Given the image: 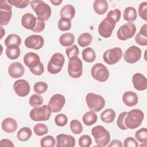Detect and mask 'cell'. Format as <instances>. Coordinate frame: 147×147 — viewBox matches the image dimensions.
Masks as SVG:
<instances>
[{
  "label": "cell",
  "mask_w": 147,
  "mask_h": 147,
  "mask_svg": "<svg viewBox=\"0 0 147 147\" xmlns=\"http://www.w3.org/2000/svg\"><path fill=\"white\" fill-rule=\"evenodd\" d=\"M122 101L126 106L133 107L138 103V97L133 91H126L123 94Z\"/></svg>",
  "instance_id": "7402d4cb"
},
{
  "label": "cell",
  "mask_w": 147,
  "mask_h": 147,
  "mask_svg": "<svg viewBox=\"0 0 147 147\" xmlns=\"http://www.w3.org/2000/svg\"><path fill=\"white\" fill-rule=\"evenodd\" d=\"M0 146L1 147H3V146L14 147V146L12 141L10 140H8V139H2L0 141Z\"/></svg>",
  "instance_id": "db71d44e"
},
{
  "label": "cell",
  "mask_w": 147,
  "mask_h": 147,
  "mask_svg": "<svg viewBox=\"0 0 147 147\" xmlns=\"http://www.w3.org/2000/svg\"><path fill=\"white\" fill-rule=\"evenodd\" d=\"M70 129L74 134H79L82 132L83 126L79 121L74 119L70 122Z\"/></svg>",
  "instance_id": "74e56055"
},
{
  "label": "cell",
  "mask_w": 147,
  "mask_h": 147,
  "mask_svg": "<svg viewBox=\"0 0 147 147\" xmlns=\"http://www.w3.org/2000/svg\"><path fill=\"white\" fill-rule=\"evenodd\" d=\"M58 28L61 31H67L71 28V21L65 18H60L58 21Z\"/></svg>",
  "instance_id": "f35d334b"
},
{
  "label": "cell",
  "mask_w": 147,
  "mask_h": 147,
  "mask_svg": "<svg viewBox=\"0 0 147 147\" xmlns=\"http://www.w3.org/2000/svg\"><path fill=\"white\" fill-rule=\"evenodd\" d=\"M24 62L29 69H32L38 67L41 63L39 56L34 52H28L24 56Z\"/></svg>",
  "instance_id": "e0dca14e"
},
{
  "label": "cell",
  "mask_w": 147,
  "mask_h": 147,
  "mask_svg": "<svg viewBox=\"0 0 147 147\" xmlns=\"http://www.w3.org/2000/svg\"><path fill=\"white\" fill-rule=\"evenodd\" d=\"M65 53L68 58L71 59L74 57H77L79 55V50L76 45H72L66 48Z\"/></svg>",
  "instance_id": "b9f144b4"
},
{
  "label": "cell",
  "mask_w": 147,
  "mask_h": 147,
  "mask_svg": "<svg viewBox=\"0 0 147 147\" xmlns=\"http://www.w3.org/2000/svg\"><path fill=\"white\" fill-rule=\"evenodd\" d=\"M30 71L33 74V75H37V76H39V75H41L43 74L44 71V65L42 63H41L40 64V65L37 67L36 68H33V69H29Z\"/></svg>",
  "instance_id": "f5cc1de1"
},
{
  "label": "cell",
  "mask_w": 147,
  "mask_h": 147,
  "mask_svg": "<svg viewBox=\"0 0 147 147\" xmlns=\"http://www.w3.org/2000/svg\"><path fill=\"white\" fill-rule=\"evenodd\" d=\"M1 39H2V37H3V35L5 34V30L3 29V27H2V26H1Z\"/></svg>",
  "instance_id": "6f0895ef"
},
{
  "label": "cell",
  "mask_w": 147,
  "mask_h": 147,
  "mask_svg": "<svg viewBox=\"0 0 147 147\" xmlns=\"http://www.w3.org/2000/svg\"><path fill=\"white\" fill-rule=\"evenodd\" d=\"M50 2L55 6H58L59 5L60 3H61L63 2V1H60V0H51Z\"/></svg>",
  "instance_id": "9f6ffc18"
},
{
  "label": "cell",
  "mask_w": 147,
  "mask_h": 147,
  "mask_svg": "<svg viewBox=\"0 0 147 147\" xmlns=\"http://www.w3.org/2000/svg\"><path fill=\"white\" fill-rule=\"evenodd\" d=\"M116 22L110 17L105 18L98 26V33L99 35L105 38H109L115 26Z\"/></svg>",
  "instance_id": "52a82bcc"
},
{
  "label": "cell",
  "mask_w": 147,
  "mask_h": 147,
  "mask_svg": "<svg viewBox=\"0 0 147 147\" xmlns=\"http://www.w3.org/2000/svg\"><path fill=\"white\" fill-rule=\"evenodd\" d=\"M127 111H124L120 113L119 115H118V117L117 121V124L118 127L122 130H125L127 129V128L125 125V118L127 114Z\"/></svg>",
  "instance_id": "c3c4849f"
},
{
  "label": "cell",
  "mask_w": 147,
  "mask_h": 147,
  "mask_svg": "<svg viewBox=\"0 0 147 147\" xmlns=\"http://www.w3.org/2000/svg\"><path fill=\"white\" fill-rule=\"evenodd\" d=\"M75 42V36L71 33H64L59 37V42L63 47H70Z\"/></svg>",
  "instance_id": "83f0119b"
},
{
  "label": "cell",
  "mask_w": 147,
  "mask_h": 147,
  "mask_svg": "<svg viewBox=\"0 0 147 147\" xmlns=\"http://www.w3.org/2000/svg\"><path fill=\"white\" fill-rule=\"evenodd\" d=\"M139 16L145 21H147V2H142L138 6Z\"/></svg>",
  "instance_id": "bcb514c9"
},
{
  "label": "cell",
  "mask_w": 147,
  "mask_h": 147,
  "mask_svg": "<svg viewBox=\"0 0 147 147\" xmlns=\"http://www.w3.org/2000/svg\"><path fill=\"white\" fill-rule=\"evenodd\" d=\"M92 37L89 33H83L81 34L78 39V43L81 47L88 46L92 41Z\"/></svg>",
  "instance_id": "e575fe53"
},
{
  "label": "cell",
  "mask_w": 147,
  "mask_h": 147,
  "mask_svg": "<svg viewBox=\"0 0 147 147\" xmlns=\"http://www.w3.org/2000/svg\"><path fill=\"white\" fill-rule=\"evenodd\" d=\"M68 122V118L66 115L64 114L61 113L57 114L55 118V124L58 126H65Z\"/></svg>",
  "instance_id": "f6af8a7d"
},
{
  "label": "cell",
  "mask_w": 147,
  "mask_h": 147,
  "mask_svg": "<svg viewBox=\"0 0 147 147\" xmlns=\"http://www.w3.org/2000/svg\"><path fill=\"white\" fill-rule=\"evenodd\" d=\"M12 16L11 6L7 1H1L0 3V17L1 26L6 25L9 24Z\"/></svg>",
  "instance_id": "7c38bea8"
},
{
  "label": "cell",
  "mask_w": 147,
  "mask_h": 147,
  "mask_svg": "<svg viewBox=\"0 0 147 147\" xmlns=\"http://www.w3.org/2000/svg\"><path fill=\"white\" fill-rule=\"evenodd\" d=\"M109 5L106 0H95L93 3L94 11L98 15H103L107 11Z\"/></svg>",
  "instance_id": "d4e9b609"
},
{
  "label": "cell",
  "mask_w": 147,
  "mask_h": 147,
  "mask_svg": "<svg viewBox=\"0 0 147 147\" xmlns=\"http://www.w3.org/2000/svg\"><path fill=\"white\" fill-rule=\"evenodd\" d=\"M141 50L140 48L132 45L125 51L123 55V59L127 63L133 64L141 59Z\"/></svg>",
  "instance_id": "4fadbf2b"
},
{
  "label": "cell",
  "mask_w": 147,
  "mask_h": 147,
  "mask_svg": "<svg viewBox=\"0 0 147 147\" xmlns=\"http://www.w3.org/2000/svg\"><path fill=\"white\" fill-rule=\"evenodd\" d=\"M65 57L60 53H54L47 65L48 71L51 74H57L60 72L64 64Z\"/></svg>",
  "instance_id": "8992f818"
},
{
  "label": "cell",
  "mask_w": 147,
  "mask_h": 147,
  "mask_svg": "<svg viewBox=\"0 0 147 147\" xmlns=\"http://www.w3.org/2000/svg\"><path fill=\"white\" fill-rule=\"evenodd\" d=\"M65 103V97L61 94H56L52 96L48 105L52 113H58L63 109Z\"/></svg>",
  "instance_id": "5bb4252c"
},
{
  "label": "cell",
  "mask_w": 147,
  "mask_h": 147,
  "mask_svg": "<svg viewBox=\"0 0 147 147\" xmlns=\"http://www.w3.org/2000/svg\"><path fill=\"white\" fill-rule=\"evenodd\" d=\"M25 72V68L23 65L20 62H14L11 63L8 68L9 75L14 78L17 79L22 77Z\"/></svg>",
  "instance_id": "ffe728a7"
},
{
  "label": "cell",
  "mask_w": 147,
  "mask_h": 147,
  "mask_svg": "<svg viewBox=\"0 0 147 147\" xmlns=\"http://www.w3.org/2000/svg\"><path fill=\"white\" fill-rule=\"evenodd\" d=\"M122 50L119 47H115L106 51L103 55L104 61L109 65L118 63L122 58Z\"/></svg>",
  "instance_id": "8fae6325"
},
{
  "label": "cell",
  "mask_w": 147,
  "mask_h": 147,
  "mask_svg": "<svg viewBox=\"0 0 147 147\" xmlns=\"http://www.w3.org/2000/svg\"><path fill=\"white\" fill-rule=\"evenodd\" d=\"M135 138L140 142L146 143L147 141L146 128L143 127L138 130L135 133Z\"/></svg>",
  "instance_id": "60d3db41"
},
{
  "label": "cell",
  "mask_w": 147,
  "mask_h": 147,
  "mask_svg": "<svg viewBox=\"0 0 147 147\" xmlns=\"http://www.w3.org/2000/svg\"><path fill=\"white\" fill-rule=\"evenodd\" d=\"M82 57L84 61L87 63H92L96 59L95 51L91 47H87L82 51Z\"/></svg>",
  "instance_id": "d6a6232c"
},
{
  "label": "cell",
  "mask_w": 147,
  "mask_h": 147,
  "mask_svg": "<svg viewBox=\"0 0 147 147\" xmlns=\"http://www.w3.org/2000/svg\"><path fill=\"white\" fill-rule=\"evenodd\" d=\"M37 24H36L35 28L32 31L34 33H40V32H42V30H44V29L45 28V24L44 21L39 18L38 17H37Z\"/></svg>",
  "instance_id": "816d5d0a"
},
{
  "label": "cell",
  "mask_w": 147,
  "mask_h": 147,
  "mask_svg": "<svg viewBox=\"0 0 147 147\" xmlns=\"http://www.w3.org/2000/svg\"><path fill=\"white\" fill-rule=\"evenodd\" d=\"M86 102L88 109L94 112L100 111L105 105V100L102 96L92 92L87 94Z\"/></svg>",
  "instance_id": "277c9868"
},
{
  "label": "cell",
  "mask_w": 147,
  "mask_h": 147,
  "mask_svg": "<svg viewBox=\"0 0 147 147\" xmlns=\"http://www.w3.org/2000/svg\"><path fill=\"white\" fill-rule=\"evenodd\" d=\"M115 112L111 109H107L100 114L101 120L106 123L113 122L115 118Z\"/></svg>",
  "instance_id": "f546056e"
},
{
  "label": "cell",
  "mask_w": 147,
  "mask_h": 147,
  "mask_svg": "<svg viewBox=\"0 0 147 147\" xmlns=\"http://www.w3.org/2000/svg\"><path fill=\"white\" fill-rule=\"evenodd\" d=\"M5 53L9 59L15 60L20 57L21 50L19 46H10L7 47Z\"/></svg>",
  "instance_id": "1f68e13d"
},
{
  "label": "cell",
  "mask_w": 147,
  "mask_h": 147,
  "mask_svg": "<svg viewBox=\"0 0 147 147\" xmlns=\"http://www.w3.org/2000/svg\"><path fill=\"white\" fill-rule=\"evenodd\" d=\"M44 44V39L41 35L33 34L26 37L24 41L25 47L28 48L38 50L41 49Z\"/></svg>",
  "instance_id": "9a60e30c"
},
{
  "label": "cell",
  "mask_w": 147,
  "mask_h": 147,
  "mask_svg": "<svg viewBox=\"0 0 147 147\" xmlns=\"http://www.w3.org/2000/svg\"><path fill=\"white\" fill-rule=\"evenodd\" d=\"M57 147H74L75 145L76 141L75 138L65 134H60L56 136Z\"/></svg>",
  "instance_id": "ac0fdd59"
},
{
  "label": "cell",
  "mask_w": 147,
  "mask_h": 147,
  "mask_svg": "<svg viewBox=\"0 0 147 147\" xmlns=\"http://www.w3.org/2000/svg\"><path fill=\"white\" fill-rule=\"evenodd\" d=\"M33 131L36 135L38 136H41L48 133V128L46 125L38 123L34 125L33 127Z\"/></svg>",
  "instance_id": "8d00e7d4"
},
{
  "label": "cell",
  "mask_w": 147,
  "mask_h": 147,
  "mask_svg": "<svg viewBox=\"0 0 147 147\" xmlns=\"http://www.w3.org/2000/svg\"><path fill=\"white\" fill-rule=\"evenodd\" d=\"M132 83L134 88L138 91H144L147 88L146 78L141 73H136L133 75Z\"/></svg>",
  "instance_id": "d6986e66"
},
{
  "label": "cell",
  "mask_w": 147,
  "mask_h": 147,
  "mask_svg": "<svg viewBox=\"0 0 147 147\" xmlns=\"http://www.w3.org/2000/svg\"><path fill=\"white\" fill-rule=\"evenodd\" d=\"M91 134L98 146H106L110 142V133L103 126L97 125L94 126L91 130Z\"/></svg>",
  "instance_id": "3957f363"
},
{
  "label": "cell",
  "mask_w": 147,
  "mask_h": 147,
  "mask_svg": "<svg viewBox=\"0 0 147 147\" xmlns=\"http://www.w3.org/2000/svg\"><path fill=\"white\" fill-rule=\"evenodd\" d=\"M98 119L97 115L92 110L86 112L82 117V121L86 126H91L94 124Z\"/></svg>",
  "instance_id": "f1b7e54d"
},
{
  "label": "cell",
  "mask_w": 147,
  "mask_h": 147,
  "mask_svg": "<svg viewBox=\"0 0 147 147\" xmlns=\"http://www.w3.org/2000/svg\"><path fill=\"white\" fill-rule=\"evenodd\" d=\"M123 17L125 21H128L129 22L134 21L137 17V13L136 9L131 6L126 7L123 11Z\"/></svg>",
  "instance_id": "4316f807"
},
{
  "label": "cell",
  "mask_w": 147,
  "mask_h": 147,
  "mask_svg": "<svg viewBox=\"0 0 147 147\" xmlns=\"http://www.w3.org/2000/svg\"><path fill=\"white\" fill-rule=\"evenodd\" d=\"M51 110L48 105L35 107L29 113V117L34 121H48L51 115Z\"/></svg>",
  "instance_id": "5b68a950"
},
{
  "label": "cell",
  "mask_w": 147,
  "mask_h": 147,
  "mask_svg": "<svg viewBox=\"0 0 147 147\" xmlns=\"http://www.w3.org/2000/svg\"><path fill=\"white\" fill-rule=\"evenodd\" d=\"M44 102L43 98L37 94H33L29 99V103L32 107H38L42 105Z\"/></svg>",
  "instance_id": "d590c367"
},
{
  "label": "cell",
  "mask_w": 147,
  "mask_h": 147,
  "mask_svg": "<svg viewBox=\"0 0 147 147\" xmlns=\"http://www.w3.org/2000/svg\"><path fill=\"white\" fill-rule=\"evenodd\" d=\"M91 75L95 80L100 82H105L109 77V71L105 65L100 63H98L92 67Z\"/></svg>",
  "instance_id": "9c48e42d"
},
{
  "label": "cell",
  "mask_w": 147,
  "mask_h": 147,
  "mask_svg": "<svg viewBox=\"0 0 147 147\" xmlns=\"http://www.w3.org/2000/svg\"><path fill=\"white\" fill-rule=\"evenodd\" d=\"M7 1L9 4L20 9L26 7L30 3L29 0H7Z\"/></svg>",
  "instance_id": "ee69618b"
},
{
  "label": "cell",
  "mask_w": 147,
  "mask_h": 147,
  "mask_svg": "<svg viewBox=\"0 0 147 147\" xmlns=\"http://www.w3.org/2000/svg\"><path fill=\"white\" fill-rule=\"evenodd\" d=\"M121 11L118 9H115L114 10H110L107 14L106 17H109L113 19L116 23H117L121 18Z\"/></svg>",
  "instance_id": "681fc988"
},
{
  "label": "cell",
  "mask_w": 147,
  "mask_h": 147,
  "mask_svg": "<svg viewBox=\"0 0 147 147\" xmlns=\"http://www.w3.org/2000/svg\"><path fill=\"white\" fill-rule=\"evenodd\" d=\"M123 146L125 147H138V143L133 137H128L124 140Z\"/></svg>",
  "instance_id": "f907efd6"
},
{
  "label": "cell",
  "mask_w": 147,
  "mask_h": 147,
  "mask_svg": "<svg viewBox=\"0 0 147 147\" xmlns=\"http://www.w3.org/2000/svg\"><path fill=\"white\" fill-rule=\"evenodd\" d=\"M144 114L140 109H133L127 113L125 118V125L127 129H134L139 127L144 119Z\"/></svg>",
  "instance_id": "6da1fadb"
},
{
  "label": "cell",
  "mask_w": 147,
  "mask_h": 147,
  "mask_svg": "<svg viewBox=\"0 0 147 147\" xmlns=\"http://www.w3.org/2000/svg\"><path fill=\"white\" fill-rule=\"evenodd\" d=\"M92 143V140L90 136L84 134L79 139V145L80 147H89Z\"/></svg>",
  "instance_id": "7dc6e473"
},
{
  "label": "cell",
  "mask_w": 147,
  "mask_h": 147,
  "mask_svg": "<svg viewBox=\"0 0 147 147\" xmlns=\"http://www.w3.org/2000/svg\"><path fill=\"white\" fill-rule=\"evenodd\" d=\"M136 32V26L134 23L127 22L119 27L117 32V38L125 41L132 38Z\"/></svg>",
  "instance_id": "30bf717a"
},
{
  "label": "cell",
  "mask_w": 147,
  "mask_h": 147,
  "mask_svg": "<svg viewBox=\"0 0 147 147\" xmlns=\"http://www.w3.org/2000/svg\"><path fill=\"white\" fill-rule=\"evenodd\" d=\"M13 89L18 96L25 97L30 92V87L28 81L24 79H18L14 83Z\"/></svg>",
  "instance_id": "2e32d148"
},
{
  "label": "cell",
  "mask_w": 147,
  "mask_h": 147,
  "mask_svg": "<svg viewBox=\"0 0 147 147\" xmlns=\"http://www.w3.org/2000/svg\"><path fill=\"white\" fill-rule=\"evenodd\" d=\"M67 71L68 75L72 78H80L83 73V64L82 60L78 57L69 59Z\"/></svg>",
  "instance_id": "ba28073f"
},
{
  "label": "cell",
  "mask_w": 147,
  "mask_h": 147,
  "mask_svg": "<svg viewBox=\"0 0 147 147\" xmlns=\"http://www.w3.org/2000/svg\"><path fill=\"white\" fill-rule=\"evenodd\" d=\"M21 44V37L16 34H10L5 40V45L6 47L10 46H20Z\"/></svg>",
  "instance_id": "4dcf8cb0"
},
{
  "label": "cell",
  "mask_w": 147,
  "mask_h": 147,
  "mask_svg": "<svg viewBox=\"0 0 147 147\" xmlns=\"http://www.w3.org/2000/svg\"><path fill=\"white\" fill-rule=\"evenodd\" d=\"M109 147H111V146H122L123 145H122V142L119 140H117V139H114V140H113L111 141V142H110V144L109 145H107Z\"/></svg>",
  "instance_id": "11a10c76"
},
{
  "label": "cell",
  "mask_w": 147,
  "mask_h": 147,
  "mask_svg": "<svg viewBox=\"0 0 147 147\" xmlns=\"http://www.w3.org/2000/svg\"><path fill=\"white\" fill-rule=\"evenodd\" d=\"M30 7L36 13L37 17L43 21H48L51 16V8L42 1L33 0L30 3Z\"/></svg>",
  "instance_id": "7a4b0ae2"
},
{
  "label": "cell",
  "mask_w": 147,
  "mask_h": 147,
  "mask_svg": "<svg viewBox=\"0 0 147 147\" xmlns=\"http://www.w3.org/2000/svg\"><path fill=\"white\" fill-rule=\"evenodd\" d=\"M17 122L12 118H6L3 120L1 123V127L2 130L8 133L14 132L17 129Z\"/></svg>",
  "instance_id": "603a6c76"
},
{
  "label": "cell",
  "mask_w": 147,
  "mask_h": 147,
  "mask_svg": "<svg viewBox=\"0 0 147 147\" xmlns=\"http://www.w3.org/2000/svg\"><path fill=\"white\" fill-rule=\"evenodd\" d=\"M40 145L42 147H53L55 145V139L52 136H46L41 138Z\"/></svg>",
  "instance_id": "ab89813d"
},
{
  "label": "cell",
  "mask_w": 147,
  "mask_h": 147,
  "mask_svg": "<svg viewBox=\"0 0 147 147\" xmlns=\"http://www.w3.org/2000/svg\"><path fill=\"white\" fill-rule=\"evenodd\" d=\"M37 22V18L30 13L24 14L21 18V24L26 29L32 30L36 26Z\"/></svg>",
  "instance_id": "44dd1931"
},
{
  "label": "cell",
  "mask_w": 147,
  "mask_h": 147,
  "mask_svg": "<svg viewBox=\"0 0 147 147\" xmlns=\"http://www.w3.org/2000/svg\"><path fill=\"white\" fill-rule=\"evenodd\" d=\"M32 130L29 127H24L18 130L17 134V137L20 141L24 142L29 140L32 136Z\"/></svg>",
  "instance_id": "836d02e7"
},
{
  "label": "cell",
  "mask_w": 147,
  "mask_h": 147,
  "mask_svg": "<svg viewBox=\"0 0 147 147\" xmlns=\"http://www.w3.org/2000/svg\"><path fill=\"white\" fill-rule=\"evenodd\" d=\"M75 15V7L69 4L64 6L60 12V18H65L70 20H72Z\"/></svg>",
  "instance_id": "484cf974"
},
{
  "label": "cell",
  "mask_w": 147,
  "mask_h": 147,
  "mask_svg": "<svg viewBox=\"0 0 147 147\" xmlns=\"http://www.w3.org/2000/svg\"><path fill=\"white\" fill-rule=\"evenodd\" d=\"M48 89V84L44 82H38L33 86V90L38 94L44 93Z\"/></svg>",
  "instance_id": "7bdbcfd3"
},
{
  "label": "cell",
  "mask_w": 147,
  "mask_h": 147,
  "mask_svg": "<svg viewBox=\"0 0 147 147\" xmlns=\"http://www.w3.org/2000/svg\"><path fill=\"white\" fill-rule=\"evenodd\" d=\"M135 41L138 45L142 46L147 45V24H144L140 29V32L136 35Z\"/></svg>",
  "instance_id": "cb8c5ba5"
}]
</instances>
